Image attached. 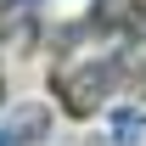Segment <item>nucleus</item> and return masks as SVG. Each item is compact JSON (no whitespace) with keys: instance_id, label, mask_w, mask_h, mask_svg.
<instances>
[{"instance_id":"1","label":"nucleus","mask_w":146,"mask_h":146,"mask_svg":"<svg viewBox=\"0 0 146 146\" xmlns=\"http://www.w3.org/2000/svg\"><path fill=\"white\" fill-rule=\"evenodd\" d=\"M112 84H118V62L112 56H90V62H73V68L56 73V101L68 118H90V112L107 107Z\"/></svg>"},{"instance_id":"2","label":"nucleus","mask_w":146,"mask_h":146,"mask_svg":"<svg viewBox=\"0 0 146 146\" xmlns=\"http://www.w3.org/2000/svg\"><path fill=\"white\" fill-rule=\"evenodd\" d=\"M45 124H51V118H45V107H23V118L11 124V146H28V141H39V135H45Z\"/></svg>"},{"instance_id":"3","label":"nucleus","mask_w":146,"mask_h":146,"mask_svg":"<svg viewBox=\"0 0 146 146\" xmlns=\"http://www.w3.org/2000/svg\"><path fill=\"white\" fill-rule=\"evenodd\" d=\"M0 107H6V90H0Z\"/></svg>"}]
</instances>
